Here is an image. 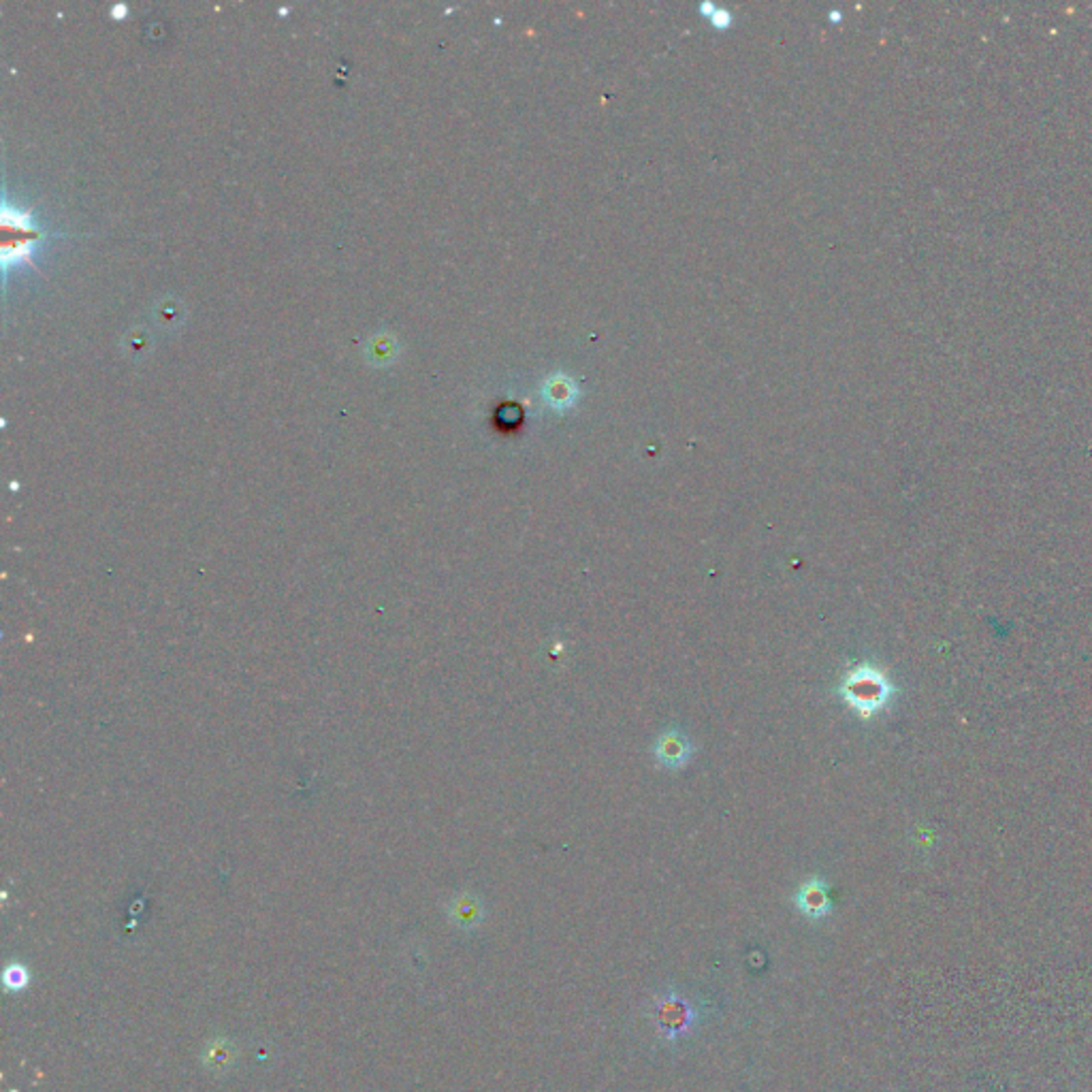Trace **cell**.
Wrapping results in <instances>:
<instances>
[{"label": "cell", "instance_id": "7", "mask_svg": "<svg viewBox=\"0 0 1092 1092\" xmlns=\"http://www.w3.org/2000/svg\"><path fill=\"white\" fill-rule=\"evenodd\" d=\"M5 981L7 986L13 988V990H20L26 986V981H29V975H26V970L20 966V965H13L7 968L5 973Z\"/></svg>", "mask_w": 1092, "mask_h": 1092}, {"label": "cell", "instance_id": "1", "mask_svg": "<svg viewBox=\"0 0 1092 1092\" xmlns=\"http://www.w3.org/2000/svg\"><path fill=\"white\" fill-rule=\"evenodd\" d=\"M892 683L887 681L882 670L871 664H860L854 670H849L839 685V696L843 698V703L852 707L860 719H871L873 714L883 711L889 700H892Z\"/></svg>", "mask_w": 1092, "mask_h": 1092}, {"label": "cell", "instance_id": "6", "mask_svg": "<svg viewBox=\"0 0 1092 1092\" xmlns=\"http://www.w3.org/2000/svg\"><path fill=\"white\" fill-rule=\"evenodd\" d=\"M453 920H455L457 926H462V928H474L482 920V909H480V905L476 900L463 898L460 905H455Z\"/></svg>", "mask_w": 1092, "mask_h": 1092}, {"label": "cell", "instance_id": "3", "mask_svg": "<svg viewBox=\"0 0 1092 1092\" xmlns=\"http://www.w3.org/2000/svg\"><path fill=\"white\" fill-rule=\"evenodd\" d=\"M794 905L806 920L819 922L832 913V898L828 883L819 878L806 880L794 894Z\"/></svg>", "mask_w": 1092, "mask_h": 1092}, {"label": "cell", "instance_id": "2", "mask_svg": "<svg viewBox=\"0 0 1092 1092\" xmlns=\"http://www.w3.org/2000/svg\"><path fill=\"white\" fill-rule=\"evenodd\" d=\"M649 1020L659 1040L677 1044L690 1037L703 1022V1009L681 990H662L649 1007Z\"/></svg>", "mask_w": 1092, "mask_h": 1092}, {"label": "cell", "instance_id": "5", "mask_svg": "<svg viewBox=\"0 0 1092 1092\" xmlns=\"http://www.w3.org/2000/svg\"><path fill=\"white\" fill-rule=\"evenodd\" d=\"M543 395H545V401L548 403L550 408L565 410L574 403L576 388L568 378H559V376H552V378L546 380Z\"/></svg>", "mask_w": 1092, "mask_h": 1092}, {"label": "cell", "instance_id": "4", "mask_svg": "<svg viewBox=\"0 0 1092 1092\" xmlns=\"http://www.w3.org/2000/svg\"><path fill=\"white\" fill-rule=\"evenodd\" d=\"M653 753L657 762L664 768H668V771H681V768H685L692 762L694 747H692V740L681 730H666L657 738Z\"/></svg>", "mask_w": 1092, "mask_h": 1092}]
</instances>
